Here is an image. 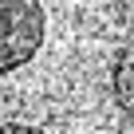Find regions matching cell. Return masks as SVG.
I'll return each mask as SVG.
<instances>
[{
	"mask_svg": "<svg viewBox=\"0 0 134 134\" xmlns=\"http://www.w3.org/2000/svg\"><path fill=\"white\" fill-rule=\"evenodd\" d=\"M110 91H114V103L134 118V43H126V47L114 55V67H110Z\"/></svg>",
	"mask_w": 134,
	"mask_h": 134,
	"instance_id": "obj_2",
	"label": "cell"
},
{
	"mask_svg": "<svg viewBox=\"0 0 134 134\" xmlns=\"http://www.w3.org/2000/svg\"><path fill=\"white\" fill-rule=\"evenodd\" d=\"M47 16L40 0H0V75L32 63L43 47Z\"/></svg>",
	"mask_w": 134,
	"mask_h": 134,
	"instance_id": "obj_1",
	"label": "cell"
},
{
	"mask_svg": "<svg viewBox=\"0 0 134 134\" xmlns=\"http://www.w3.org/2000/svg\"><path fill=\"white\" fill-rule=\"evenodd\" d=\"M0 134H47V130H40L32 122H0Z\"/></svg>",
	"mask_w": 134,
	"mask_h": 134,
	"instance_id": "obj_3",
	"label": "cell"
}]
</instances>
